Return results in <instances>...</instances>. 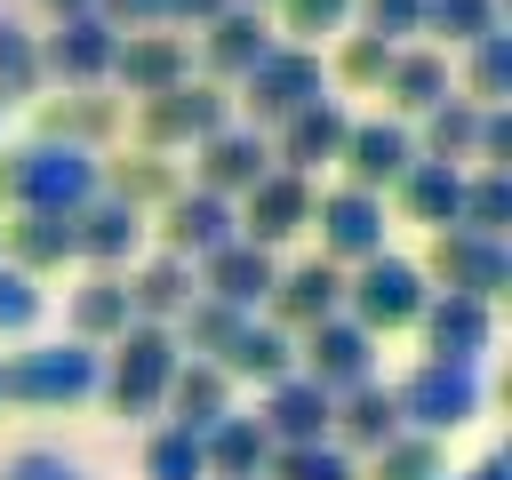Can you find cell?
Returning <instances> with one entry per match:
<instances>
[{"label": "cell", "mask_w": 512, "mask_h": 480, "mask_svg": "<svg viewBox=\"0 0 512 480\" xmlns=\"http://www.w3.org/2000/svg\"><path fill=\"white\" fill-rule=\"evenodd\" d=\"M96 160H104V152L48 144V136H32V144H0V216H16V208L72 216L80 200L104 192V168H96Z\"/></svg>", "instance_id": "cell-1"}, {"label": "cell", "mask_w": 512, "mask_h": 480, "mask_svg": "<svg viewBox=\"0 0 512 480\" xmlns=\"http://www.w3.org/2000/svg\"><path fill=\"white\" fill-rule=\"evenodd\" d=\"M96 384H104V352L80 336H48V344H24L0 360V400H16V408H80V400H96Z\"/></svg>", "instance_id": "cell-2"}, {"label": "cell", "mask_w": 512, "mask_h": 480, "mask_svg": "<svg viewBox=\"0 0 512 480\" xmlns=\"http://www.w3.org/2000/svg\"><path fill=\"white\" fill-rule=\"evenodd\" d=\"M176 328L168 320H128L112 344H104V384H96V400L112 408V416H160V392H168V376H176Z\"/></svg>", "instance_id": "cell-3"}, {"label": "cell", "mask_w": 512, "mask_h": 480, "mask_svg": "<svg viewBox=\"0 0 512 480\" xmlns=\"http://www.w3.org/2000/svg\"><path fill=\"white\" fill-rule=\"evenodd\" d=\"M312 96H336L320 48H288V40H272V56L232 88V120H248V128H280V120L304 112Z\"/></svg>", "instance_id": "cell-4"}, {"label": "cell", "mask_w": 512, "mask_h": 480, "mask_svg": "<svg viewBox=\"0 0 512 480\" xmlns=\"http://www.w3.org/2000/svg\"><path fill=\"white\" fill-rule=\"evenodd\" d=\"M232 120V88H216V80H176V88H160V96H136V112H128V128H136V144L144 152H192L200 136H216Z\"/></svg>", "instance_id": "cell-5"}, {"label": "cell", "mask_w": 512, "mask_h": 480, "mask_svg": "<svg viewBox=\"0 0 512 480\" xmlns=\"http://www.w3.org/2000/svg\"><path fill=\"white\" fill-rule=\"evenodd\" d=\"M392 408H400V432H432V440H448V432H464V424L488 408V392H480V368L416 360V368L392 384Z\"/></svg>", "instance_id": "cell-6"}, {"label": "cell", "mask_w": 512, "mask_h": 480, "mask_svg": "<svg viewBox=\"0 0 512 480\" xmlns=\"http://www.w3.org/2000/svg\"><path fill=\"white\" fill-rule=\"evenodd\" d=\"M424 296H432V280L416 272V256H392V248L344 272V320H360L368 336H392V328H416V312H424Z\"/></svg>", "instance_id": "cell-7"}, {"label": "cell", "mask_w": 512, "mask_h": 480, "mask_svg": "<svg viewBox=\"0 0 512 480\" xmlns=\"http://www.w3.org/2000/svg\"><path fill=\"white\" fill-rule=\"evenodd\" d=\"M32 48H40V80H48V88H112V48H120V32H112L96 8L56 16L48 32H32Z\"/></svg>", "instance_id": "cell-8"}, {"label": "cell", "mask_w": 512, "mask_h": 480, "mask_svg": "<svg viewBox=\"0 0 512 480\" xmlns=\"http://www.w3.org/2000/svg\"><path fill=\"white\" fill-rule=\"evenodd\" d=\"M312 232H320V256H328L336 272L384 256V232H392V224H384V192H360V184L312 192Z\"/></svg>", "instance_id": "cell-9"}, {"label": "cell", "mask_w": 512, "mask_h": 480, "mask_svg": "<svg viewBox=\"0 0 512 480\" xmlns=\"http://www.w3.org/2000/svg\"><path fill=\"white\" fill-rule=\"evenodd\" d=\"M416 272H424L432 288H448V296H480V304H496V296L512 288V248L448 224V232H432V248L416 256Z\"/></svg>", "instance_id": "cell-10"}, {"label": "cell", "mask_w": 512, "mask_h": 480, "mask_svg": "<svg viewBox=\"0 0 512 480\" xmlns=\"http://www.w3.org/2000/svg\"><path fill=\"white\" fill-rule=\"evenodd\" d=\"M376 344H384V336H368L360 320L328 312V320H312V328L296 336V376H312V384L336 400V392H352V384L376 376Z\"/></svg>", "instance_id": "cell-11"}, {"label": "cell", "mask_w": 512, "mask_h": 480, "mask_svg": "<svg viewBox=\"0 0 512 480\" xmlns=\"http://www.w3.org/2000/svg\"><path fill=\"white\" fill-rule=\"evenodd\" d=\"M272 40H280V32H272V16H264V8H240V0H232L224 16H208V24H200L192 72H200V80H216V88H240V80H248V72H256V64L272 56Z\"/></svg>", "instance_id": "cell-12"}, {"label": "cell", "mask_w": 512, "mask_h": 480, "mask_svg": "<svg viewBox=\"0 0 512 480\" xmlns=\"http://www.w3.org/2000/svg\"><path fill=\"white\" fill-rule=\"evenodd\" d=\"M144 224H152V248H168V256H184V264H200L208 248L240 240V216H232V200H224V192H200V184H184L176 200H160Z\"/></svg>", "instance_id": "cell-13"}, {"label": "cell", "mask_w": 512, "mask_h": 480, "mask_svg": "<svg viewBox=\"0 0 512 480\" xmlns=\"http://www.w3.org/2000/svg\"><path fill=\"white\" fill-rule=\"evenodd\" d=\"M144 248H152L144 208L112 200V192H96V200H80V208H72V256H80L88 272H128Z\"/></svg>", "instance_id": "cell-14"}, {"label": "cell", "mask_w": 512, "mask_h": 480, "mask_svg": "<svg viewBox=\"0 0 512 480\" xmlns=\"http://www.w3.org/2000/svg\"><path fill=\"white\" fill-rule=\"evenodd\" d=\"M416 336H424V360L480 368V360H488V344H496V304L432 288V296H424V312H416Z\"/></svg>", "instance_id": "cell-15"}, {"label": "cell", "mask_w": 512, "mask_h": 480, "mask_svg": "<svg viewBox=\"0 0 512 480\" xmlns=\"http://www.w3.org/2000/svg\"><path fill=\"white\" fill-rule=\"evenodd\" d=\"M232 216H240V240H248V248H280V240L312 232V176L264 168V176L232 200Z\"/></svg>", "instance_id": "cell-16"}, {"label": "cell", "mask_w": 512, "mask_h": 480, "mask_svg": "<svg viewBox=\"0 0 512 480\" xmlns=\"http://www.w3.org/2000/svg\"><path fill=\"white\" fill-rule=\"evenodd\" d=\"M176 80H192V32H168V24H152V32H120V48H112V88L136 104V96H160V88H176Z\"/></svg>", "instance_id": "cell-17"}, {"label": "cell", "mask_w": 512, "mask_h": 480, "mask_svg": "<svg viewBox=\"0 0 512 480\" xmlns=\"http://www.w3.org/2000/svg\"><path fill=\"white\" fill-rule=\"evenodd\" d=\"M344 128H352L344 96H312L304 112H288V120L264 136V144H272V168H288V176H320V168H336Z\"/></svg>", "instance_id": "cell-18"}, {"label": "cell", "mask_w": 512, "mask_h": 480, "mask_svg": "<svg viewBox=\"0 0 512 480\" xmlns=\"http://www.w3.org/2000/svg\"><path fill=\"white\" fill-rule=\"evenodd\" d=\"M264 168H272V144H264V128H248V120H224L216 136H200V144H192V184H200V192L240 200Z\"/></svg>", "instance_id": "cell-19"}, {"label": "cell", "mask_w": 512, "mask_h": 480, "mask_svg": "<svg viewBox=\"0 0 512 480\" xmlns=\"http://www.w3.org/2000/svg\"><path fill=\"white\" fill-rule=\"evenodd\" d=\"M328 312H344V272H336L328 256H304V264L272 272V296H264V320H272V328L304 336V328L328 320Z\"/></svg>", "instance_id": "cell-20"}, {"label": "cell", "mask_w": 512, "mask_h": 480, "mask_svg": "<svg viewBox=\"0 0 512 480\" xmlns=\"http://www.w3.org/2000/svg\"><path fill=\"white\" fill-rule=\"evenodd\" d=\"M40 104V136L48 144H80V152H104L120 136V96L112 88H56V96H32Z\"/></svg>", "instance_id": "cell-21"}, {"label": "cell", "mask_w": 512, "mask_h": 480, "mask_svg": "<svg viewBox=\"0 0 512 480\" xmlns=\"http://www.w3.org/2000/svg\"><path fill=\"white\" fill-rule=\"evenodd\" d=\"M408 160H416L408 120H352V128H344V152H336L344 184H360V192H392V176H400Z\"/></svg>", "instance_id": "cell-22"}, {"label": "cell", "mask_w": 512, "mask_h": 480, "mask_svg": "<svg viewBox=\"0 0 512 480\" xmlns=\"http://www.w3.org/2000/svg\"><path fill=\"white\" fill-rule=\"evenodd\" d=\"M272 248H248V240H224V248H208L200 264H192V280H200V296H216V304H232V312H256L264 296H272Z\"/></svg>", "instance_id": "cell-23"}, {"label": "cell", "mask_w": 512, "mask_h": 480, "mask_svg": "<svg viewBox=\"0 0 512 480\" xmlns=\"http://www.w3.org/2000/svg\"><path fill=\"white\" fill-rule=\"evenodd\" d=\"M384 96H392V120H424L432 104L456 96V72H448V48L432 40H408L392 48V72H384Z\"/></svg>", "instance_id": "cell-24"}, {"label": "cell", "mask_w": 512, "mask_h": 480, "mask_svg": "<svg viewBox=\"0 0 512 480\" xmlns=\"http://www.w3.org/2000/svg\"><path fill=\"white\" fill-rule=\"evenodd\" d=\"M0 264H16V272H32V280L80 264V256H72V216H40V208L0 216Z\"/></svg>", "instance_id": "cell-25"}, {"label": "cell", "mask_w": 512, "mask_h": 480, "mask_svg": "<svg viewBox=\"0 0 512 480\" xmlns=\"http://www.w3.org/2000/svg\"><path fill=\"white\" fill-rule=\"evenodd\" d=\"M256 424H264V440L272 448H304V440H328V392L312 384V376H280V384H264V408H256Z\"/></svg>", "instance_id": "cell-26"}, {"label": "cell", "mask_w": 512, "mask_h": 480, "mask_svg": "<svg viewBox=\"0 0 512 480\" xmlns=\"http://www.w3.org/2000/svg\"><path fill=\"white\" fill-rule=\"evenodd\" d=\"M400 432V408H392V384H352V392H336L328 400V440L344 448V456H368V448H384Z\"/></svg>", "instance_id": "cell-27"}, {"label": "cell", "mask_w": 512, "mask_h": 480, "mask_svg": "<svg viewBox=\"0 0 512 480\" xmlns=\"http://www.w3.org/2000/svg\"><path fill=\"white\" fill-rule=\"evenodd\" d=\"M456 200H464V168H448V160H408L392 176V208L408 224H424V232H448L456 224Z\"/></svg>", "instance_id": "cell-28"}, {"label": "cell", "mask_w": 512, "mask_h": 480, "mask_svg": "<svg viewBox=\"0 0 512 480\" xmlns=\"http://www.w3.org/2000/svg\"><path fill=\"white\" fill-rule=\"evenodd\" d=\"M120 280H128V312H136V320H176V312L200 296L192 264H184V256H168V248H144Z\"/></svg>", "instance_id": "cell-29"}, {"label": "cell", "mask_w": 512, "mask_h": 480, "mask_svg": "<svg viewBox=\"0 0 512 480\" xmlns=\"http://www.w3.org/2000/svg\"><path fill=\"white\" fill-rule=\"evenodd\" d=\"M128 320H136V312H128V280H120V272H88V280L64 288V336H80V344L104 352Z\"/></svg>", "instance_id": "cell-30"}, {"label": "cell", "mask_w": 512, "mask_h": 480, "mask_svg": "<svg viewBox=\"0 0 512 480\" xmlns=\"http://www.w3.org/2000/svg\"><path fill=\"white\" fill-rule=\"evenodd\" d=\"M160 416H168L176 432H208L216 416H232V376H224L216 360H176V376H168V392H160Z\"/></svg>", "instance_id": "cell-31"}, {"label": "cell", "mask_w": 512, "mask_h": 480, "mask_svg": "<svg viewBox=\"0 0 512 480\" xmlns=\"http://www.w3.org/2000/svg\"><path fill=\"white\" fill-rule=\"evenodd\" d=\"M96 168H104V192H112V200H128V208H144V216H152L160 200H176V192H184L176 152H144V144H136V152H112V160H96Z\"/></svg>", "instance_id": "cell-32"}, {"label": "cell", "mask_w": 512, "mask_h": 480, "mask_svg": "<svg viewBox=\"0 0 512 480\" xmlns=\"http://www.w3.org/2000/svg\"><path fill=\"white\" fill-rule=\"evenodd\" d=\"M216 368H224L232 384H280V376L296 368V336L248 312V320H240V336H232V344L216 352Z\"/></svg>", "instance_id": "cell-33"}, {"label": "cell", "mask_w": 512, "mask_h": 480, "mask_svg": "<svg viewBox=\"0 0 512 480\" xmlns=\"http://www.w3.org/2000/svg\"><path fill=\"white\" fill-rule=\"evenodd\" d=\"M264 456H272V440H264V424L240 416V408L216 416V424L200 432V464H208V480H256Z\"/></svg>", "instance_id": "cell-34"}, {"label": "cell", "mask_w": 512, "mask_h": 480, "mask_svg": "<svg viewBox=\"0 0 512 480\" xmlns=\"http://www.w3.org/2000/svg\"><path fill=\"white\" fill-rule=\"evenodd\" d=\"M416 160H448V168H472V144H480V104H464V96H448V104H432L416 128Z\"/></svg>", "instance_id": "cell-35"}, {"label": "cell", "mask_w": 512, "mask_h": 480, "mask_svg": "<svg viewBox=\"0 0 512 480\" xmlns=\"http://www.w3.org/2000/svg\"><path fill=\"white\" fill-rule=\"evenodd\" d=\"M488 32H504V0H424L416 8V40H432V48H472Z\"/></svg>", "instance_id": "cell-36"}, {"label": "cell", "mask_w": 512, "mask_h": 480, "mask_svg": "<svg viewBox=\"0 0 512 480\" xmlns=\"http://www.w3.org/2000/svg\"><path fill=\"white\" fill-rule=\"evenodd\" d=\"M320 64H328V88L368 96V88H384V72H392V40H376V32H336V48H328Z\"/></svg>", "instance_id": "cell-37"}, {"label": "cell", "mask_w": 512, "mask_h": 480, "mask_svg": "<svg viewBox=\"0 0 512 480\" xmlns=\"http://www.w3.org/2000/svg\"><path fill=\"white\" fill-rule=\"evenodd\" d=\"M512 224V168H464V200H456V232L504 240Z\"/></svg>", "instance_id": "cell-38"}, {"label": "cell", "mask_w": 512, "mask_h": 480, "mask_svg": "<svg viewBox=\"0 0 512 480\" xmlns=\"http://www.w3.org/2000/svg\"><path fill=\"white\" fill-rule=\"evenodd\" d=\"M456 96H464V104H480V112L512 96V32H488V40H472V48H464Z\"/></svg>", "instance_id": "cell-39"}, {"label": "cell", "mask_w": 512, "mask_h": 480, "mask_svg": "<svg viewBox=\"0 0 512 480\" xmlns=\"http://www.w3.org/2000/svg\"><path fill=\"white\" fill-rule=\"evenodd\" d=\"M240 320H248V312H232V304H216V296H192L168 328H176V352H184V360H216V352L240 336Z\"/></svg>", "instance_id": "cell-40"}, {"label": "cell", "mask_w": 512, "mask_h": 480, "mask_svg": "<svg viewBox=\"0 0 512 480\" xmlns=\"http://www.w3.org/2000/svg\"><path fill=\"white\" fill-rule=\"evenodd\" d=\"M440 472H448V456H440L432 432H392L384 448H368L360 480H440Z\"/></svg>", "instance_id": "cell-41"}, {"label": "cell", "mask_w": 512, "mask_h": 480, "mask_svg": "<svg viewBox=\"0 0 512 480\" xmlns=\"http://www.w3.org/2000/svg\"><path fill=\"white\" fill-rule=\"evenodd\" d=\"M264 16H272V32H280L288 48H320L328 32L352 24V0H272Z\"/></svg>", "instance_id": "cell-42"}, {"label": "cell", "mask_w": 512, "mask_h": 480, "mask_svg": "<svg viewBox=\"0 0 512 480\" xmlns=\"http://www.w3.org/2000/svg\"><path fill=\"white\" fill-rule=\"evenodd\" d=\"M256 480H360V456H344L336 440H304V448H272Z\"/></svg>", "instance_id": "cell-43"}, {"label": "cell", "mask_w": 512, "mask_h": 480, "mask_svg": "<svg viewBox=\"0 0 512 480\" xmlns=\"http://www.w3.org/2000/svg\"><path fill=\"white\" fill-rule=\"evenodd\" d=\"M48 80H40V48L16 16H0V104H32Z\"/></svg>", "instance_id": "cell-44"}, {"label": "cell", "mask_w": 512, "mask_h": 480, "mask_svg": "<svg viewBox=\"0 0 512 480\" xmlns=\"http://www.w3.org/2000/svg\"><path fill=\"white\" fill-rule=\"evenodd\" d=\"M144 480H208V464H200V432L160 424V432L144 440Z\"/></svg>", "instance_id": "cell-45"}, {"label": "cell", "mask_w": 512, "mask_h": 480, "mask_svg": "<svg viewBox=\"0 0 512 480\" xmlns=\"http://www.w3.org/2000/svg\"><path fill=\"white\" fill-rule=\"evenodd\" d=\"M40 312H48V288H40L32 272L0 264V336H32V328H40Z\"/></svg>", "instance_id": "cell-46"}, {"label": "cell", "mask_w": 512, "mask_h": 480, "mask_svg": "<svg viewBox=\"0 0 512 480\" xmlns=\"http://www.w3.org/2000/svg\"><path fill=\"white\" fill-rule=\"evenodd\" d=\"M416 8L424 0H352V32H376V40L408 48L416 40Z\"/></svg>", "instance_id": "cell-47"}, {"label": "cell", "mask_w": 512, "mask_h": 480, "mask_svg": "<svg viewBox=\"0 0 512 480\" xmlns=\"http://www.w3.org/2000/svg\"><path fill=\"white\" fill-rule=\"evenodd\" d=\"M0 480H88V472H80V464H72L64 448H16Z\"/></svg>", "instance_id": "cell-48"}, {"label": "cell", "mask_w": 512, "mask_h": 480, "mask_svg": "<svg viewBox=\"0 0 512 480\" xmlns=\"http://www.w3.org/2000/svg\"><path fill=\"white\" fill-rule=\"evenodd\" d=\"M472 168H512V112L488 104L480 112V144H472Z\"/></svg>", "instance_id": "cell-49"}, {"label": "cell", "mask_w": 512, "mask_h": 480, "mask_svg": "<svg viewBox=\"0 0 512 480\" xmlns=\"http://www.w3.org/2000/svg\"><path fill=\"white\" fill-rule=\"evenodd\" d=\"M232 0H160V16H168V32H200L208 16H224Z\"/></svg>", "instance_id": "cell-50"}, {"label": "cell", "mask_w": 512, "mask_h": 480, "mask_svg": "<svg viewBox=\"0 0 512 480\" xmlns=\"http://www.w3.org/2000/svg\"><path fill=\"white\" fill-rule=\"evenodd\" d=\"M456 480H512V456L496 448V456H480V464H472V472H456Z\"/></svg>", "instance_id": "cell-51"}, {"label": "cell", "mask_w": 512, "mask_h": 480, "mask_svg": "<svg viewBox=\"0 0 512 480\" xmlns=\"http://www.w3.org/2000/svg\"><path fill=\"white\" fill-rule=\"evenodd\" d=\"M40 8H48V16H80L88 0H40Z\"/></svg>", "instance_id": "cell-52"}, {"label": "cell", "mask_w": 512, "mask_h": 480, "mask_svg": "<svg viewBox=\"0 0 512 480\" xmlns=\"http://www.w3.org/2000/svg\"><path fill=\"white\" fill-rule=\"evenodd\" d=\"M240 8H272V0H240Z\"/></svg>", "instance_id": "cell-53"}, {"label": "cell", "mask_w": 512, "mask_h": 480, "mask_svg": "<svg viewBox=\"0 0 512 480\" xmlns=\"http://www.w3.org/2000/svg\"><path fill=\"white\" fill-rule=\"evenodd\" d=\"M0 120H8V104H0Z\"/></svg>", "instance_id": "cell-54"}, {"label": "cell", "mask_w": 512, "mask_h": 480, "mask_svg": "<svg viewBox=\"0 0 512 480\" xmlns=\"http://www.w3.org/2000/svg\"><path fill=\"white\" fill-rule=\"evenodd\" d=\"M440 480H456V472H440Z\"/></svg>", "instance_id": "cell-55"}]
</instances>
